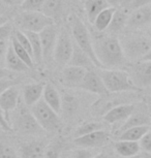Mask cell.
Listing matches in <instances>:
<instances>
[{"label": "cell", "instance_id": "cell-14", "mask_svg": "<svg viewBox=\"0 0 151 158\" xmlns=\"http://www.w3.org/2000/svg\"><path fill=\"white\" fill-rule=\"evenodd\" d=\"M135 111V104H118V106L107 111L106 114L103 116V121L109 124H117L121 123V122L124 123Z\"/></svg>", "mask_w": 151, "mask_h": 158}, {"label": "cell", "instance_id": "cell-8", "mask_svg": "<svg viewBox=\"0 0 151 158\" xmlns=\"http://www.w3.org/2000/svg\"><path fill=\"white\" fill-rule=\"evenodd\" d=\"M73 51V40H72L70 34L66 29H62L60 33H58L57 43H56L54 50V58L55 62L58 65L65 66L69 63L70 58Z\"/></svg>", "mask_w": 151, "mask_h": 158}, {"label": "cell", "instance_id": "cell-1", "mask_svg": "<svg viewBox=\"0 0 151 158\" xmlns=\"http://www.w3.org/2000/svg\"><path fill=\"white\" fill-rule=\"evenodd\" d=\"M93 50L102 69H120L125 65L126 58L123 54L119 38L114 35H95L92 37Z\"/></svg>", "mask_w": 151, "mask_h": 158}, {"label": "cell", "instance_id": "cell-29", "mask_svg": "<svg viewBox=\"0 0 151 158\" xmlns=\"http://www.w3.org/2000/svg\"><path fill=\"white\" fill-rule=\"evenodd\" d=\"M10 43L11 44V47H13V49L15 51V53L18 55V57H19L21 60H22L24 63L27 65V66L32 69V68L34 67V61H33V58L31 57L30 54L26 51L24 48H23L21 44H19V41L17 40V38L15 37L14 34H11L10 36Z\"/></svg>", "mask_w": 151, "mask_h": 158}, {"label": "cell", "instance_id": "cell-6", "mask_svg": "<svg viewBox=\"0 0 151 158\" xmlns=\"http://www.w3.org/2000/svg\"><path fill=\"white\" fill-rule=\"evenodd\" d=\"M11 129H15L24 135H38L44 130L37 123L29 108L25 106H18L15 110V115L11 122Z\"/></svg>", "mask_w": 151, "mask_h": 158}, {"label": "cell", "instance_id": "cell-48", "mask_svg": "<svg viewBox=\"0 0 151 158\" xmlns=\"http://www.w3.org/2000/svg\"><path fill=\"white\" fill-rule=\"evenodd\" d=\"M146 35L151 40V25L147 28V33H146Z\"/></svg>", "mask_w": 151, "mask_h": 158}, {"label": "cell", "instance_id": "cell-18", "mask_svg": "<svg viewBox=\"0 0 151 158\" xmlns=\"http://www.w3.org/2000/svg\"><path fill=\"white\" fill-rule=\"evenodd\" d=\"M43 100L48 104L50 108L54 110L57 114L60 113L62 106L61 96L52 83H46L43 93Z\"/></svg>", "mask_w": 151, "mask_h": 158}, {"label": "cell", "instance_id": "cell-4", "mask_svg": "<svg viewBox=\"0 0 151 158\" xmlns=\"http://www.w3.org/2000/svg\"><path fill=\"white\" fill-rule=\"evenodd\" d=\"M99 74L109 93H120L139 90L132 84L129 74L123 69H102Z\"/></svg>", "mask_w": 151, "mask_h": 158}, {"label": "cell", "instance_id": "cell-52", "mask_svg": "<svg viewBox=\"0 0 151 158\" xmlns=\"http://www.w3.org/2000/svg\"><path fill=\"white\" fill-rule=\"evenodd\" d=\"M59 158H67V157H65V156H60Z\"/></svg>", "mask_w": 151, "mask_h": 158}, {"label": "cell", "instance_id": "cell-20", "mask_svg": "<svg viewBox=\"0 0 151 158\" xmlns=\"http://www.w3.org/2000/svg\"><path fill=\"white\" fill-rule=\"evenodd\" d=\"M46 145L40 141H32L22 145L21 157L22 158H43L46 150Z\"/></svg>", "mask_w": 151, "mask_h": 158}, {"label": "cell", "instance_id": "cell-54", "mask_svg": "<svg viewBox=\"0 0 151 158\" xmlns=\"http://www.w3.org/2000/svg\"><path fill=\"white\" fill-rule=\"evenodd\" d=\"M149 127H150V130H151V121H150V126Z\"/></svg>", "mask_w": 151, "mask_h": 158}, {"label": "cell", "instance_id": "cell-53", "mask_svg": "<svg viewBox=\"0 0 151 158\" xmlns=\"http://www.w3.org/2000/svg\"><path fill=\"white\" fill-rule=\"evenodd\" d=\"M1 1H4V2H6V1H8V0H1Z\"/></svg>", "mask_w": 151, "mask_h": 158}, {"label": "cell", "instance_id": "cell-16", "mask_svg": "<svg viewBox=\"0 0 151 158\" xmlns=\"http://www.w3.org/2000/svg\"><path fill=\"white\" fill-rule=\"evenodd\" d=\"M87 71L86 68L67 65L62 70V81L67 87L79 88Z\"/></svg>", "mask_w": 151, "mask_h": 158}, {"label": "cell", "instance_id": "cell-47", "mask_svg": "<svg viewBox=\"0 0 151 158\" xmlns=\"http://www.w3.org/2000/svg\"><path fill=\"white\" fill-rule=\"evenodd\" d=\"M94 158H110L106 153H99L94 156Z\"/></svg>", "mask_w": 151, "mask_h": 158}, {"label": "cell", "instance_id": "cell-11", "mask_svg": "<svg viewBox=\"0 0 151 158\" xmlns=\"http://www.w3.org/2000/svg\"><path fill=\"white\" fill-rule=\"evenodd\" d=\"M151 25V3L143 7L137 8L129 13L127 27L132 30H139Z\"/></svg>", "mask_w": 151, "mask_h": 158}, {"label": "cell", "instance_id": "cell-22", "mask_svg": "<svg viewBox=\"0 0 151 158\" xmlns=\"http://www.w3.org/2000/svg\"><path fill=\"white\" fill-rule=\"evenodd\" d=\"M69 65L83 67V68H86L87 70H92V68L94 66L93 62L90 59L89 56L86 54L82 49H80V48L75 44V41H73V55H72V58H70Z\"/></svg>", "mask_w": 151, "mask_h": 158}, {"label": "cell", "instance_id": "cell-27", "mask_svg": "<svg viewBox=\"0 0 151 158\" xmlns=\"http://www.w3.org/2000/svg\"><path fill=\"white\" fill-rule=\"evenodd\" d=\"M116 10L117 8H115V7H108V8H106L105 10H103L102 13L96 17V19L94 20V22H93L94 28H95L96 31L103 32L108 29Z\"/></svg>", "mask_w": 151, "mask_h": 158}, {"label": "cell", "instance_id": "cell-34", "mask_svg": "<svg viewBox=\"0 0 151 158\" xmlns=\"http://www.w3.org/2000/svg\"><path fill=\"white\" fill-rule=\"evenodd\" d=\"M0 158H18V154L10 145L0 141Z\"/></svg>", "mask_w": 151, "mask_h": 158}, {"label": "cell", "instance_id": "cell-49", "mask_svg": "<svg viewBox=\"0 0 151 158\" xmlns=\"http://www.w3.org/2000/svg\"><path fill=\"white\" fill-rule=\"evenodd\" d=\"M143 158H151V154H147V153H144V155L142 156Z\"/></svg>", "mask_w": 151, "mask_h": 158}, {"label": "cell", "instance_id": "cell-12", "mask_svg": "<svg viewBox=\"0 0 151 158\" xmlns=\"http://www.w3.org/2000/svg\"><path fill=\"white\" fill-rule=\"evenodd\" d=\"M110 135L106 130H99L95 132L89 133V135H82L79 138L73 139V144L79 148L91 149V148H99L106 145L109 142Z\"/></svg>", "mask_w": 151, "mask_h": 158}, {"label": "cell", "instance_id": "cell-24", "mask_svg": "<svg viewBox=\"0 0 151 158\" xmlns=\"http://www.w3.org/2000/svg\"><path fill=\"white\" fill-rule=\"evenodd\" d=\"M5 67L10 71H15V73H27V71L30 70V68L15 53L10 43L6 53V58H5Z\"/></svg>", "mask_w": 151, "mask_h": 158}, {"label": "cell", "instance_id": "cell-56", "mask_svg": "<svg viewBox=\"0 0 151 158\" xmlns=\"http://www.w3.org/2000/svg\"><path fill=\"white\" fill-rule=\"evenodd\" d=\"M140 158H143V157H142V156H140Z\"/></svg>", "mask_w": 151, "mask_h": 158}, {"label": "cell", "instance_id": "cell-21", "mask_svg": "<svg viewBox=\"0 0 151 158\" xmlns=\"http://www.w3.org/2000/svg\"><path fill=\"white\" fill-rule=\"evenodd\" d=\"M114 150L120 157L129 158L138 156L141 148L140 145H139V142L117 141L114 144Z\"/></svg>", "mask_w": 151, "mask_h": 158}, {"label": "cell", "instance_id": "cell-35", "mask_svg": "<svg viewBox=\"0 0 151 158\" xmlns=\"http://www.w3.org/2000/svg\"><path fill=\"white\" fill-rule=\"evenodd\" d=\"M13 32H14V27L10 22L0 26V41L8 40V38H10Z\"/></svg>", "mask_w": 151, "mask_h": 158}, {"label": "cell", "instance_id": "cell-55", "mask_svg": "<svg viewBox=\"0 0 151 158\" xmlns=\"http://www.w3.org/2000/svg\"><path fill=\"white\" fill-rule=\"evenodd\" d=\"M22 2H23V0H21V3H22Z\"/></svg>", "mask_w": 151, "mask_h": 158}, {"label": "cell", "instance_id": "cell-45", "mask_svg": "<svg viewBox=\"0 0 151 158\" xmlns=\"http://www.w3.org/2000/svg\"><path fill=\"white\" fill-rule=\"evenodd\" d=\"M7 22H10L8 21V17L7 16H5V15H0V26H2V25H4L5 23H7Z\"/></svg>", "mask_w": 151, "mask_h": 158}, {"label": "cell", "instance_id": "cell-30", "mask_svg": "<svg viewBox=\"0 0 151 158\" xmlns=\"http://www.w3.org/2000/svg\"><path fill=\"white\" fill-rule=\"evenodd\" d=\"M62 8H63L62 0H46L45 4L41 8V13L55 21L56 18L61 15Z\"/></svg>", "mask_w": 151, "mask_h": 158}, {"label": "cell", "instance_id": "cell-15", "mask_svg": "<svg viewBox=\"0 0 151 158\" xmlns=\"http://www.w3.org/2000/svg\"><path fill=\"white\" fill-rule=\"evenodd\" d=\"M19 100L20 91L17 85L8 88L0 95V108L4 112V115L8 122H10V113L14 112L17 109V106H19Z\"/></svg>", "mask_w": 151, "mask_h": 158}, {"label": "cell", "instance_id": "cell-38", "mask_svg": "<svg viewBox=\"0 0 151 158\" xmlns=\"http://www.w3.org/2000/svg\"><path fill=\"white\" fill-rule=\"evenodd\" d=\"M72 157L73 158H94V155L89 149L79 148L73 152Z\"/></svg>", "mask_w": 151, "mask_h": 158}, {"label": "cell", "instance_id": "cell-44", "mask_svg": "<svg viewBox=\"0 0 151 158\" xmlns=\"http://www.w3.org/2000/svg\"><path fill=\"white\" fill-rule=\"evenodd\" d=\"M106 1L108 2V4L110 5L111 7H115V8L120 7L121 0H106Z\"/></svg>", "mask_w": 151, "mask_h": 158}, {"label": "cell", "instance_id": "cell-51", "mask_svg": "<svg viewBox=\"0 0 151 158\" xmlns=\"http://www.w3.org/2000/svg\"><path fill=\"white\" fill-rule=\"evenodd\" d=\"M120 158H124V157H120ZM129 158H140V156H139V155H138V156H135V157H129Z\"/></svg>", "mask_w": 151, "mask_h": 158}, {"label": "cell", "instance_id": "cell-17", "mask_svg": "<svg viewBox=\"0 0 151 158\" xmlns=\"http://www.w3.org/2000/svg\"><path fill=\"white\" fill-rule=\"evenodd\" d=\"M46 83H30L23 88V100L24 104L30 109L40 99H43V93Z\"/></svg>", "mask_w": 151, "mask_h": 158}, {"label": "cell", "instance_id": "cell-3", "mask_svg": "<svg viewBox=\"0 0 151 158\" xmlns=\"http://www.w3.org/2000/svg\"><path fill=\"white\" fill-rule=\"evenodd\" d=\"M69 22H70V30H72L70 32H72L73 40L75 41V44L89 56L90 59L93 62L94 66L102 68L95 54H94L92 35L88 31L86 25L83 23V21L78 16H75V15L70 16Z\"/></svg>", "mask_w": 151, "mask_h": 158}, {"label": "cell", "instance_id": "cell-40", "mask_svg": "<svg viewBox=\"0 0 151 158\" xmlns=\"http://www.w3.org/2000/svg\"><path fill=\"white\" fill-rule=\"evenodd\" d=\"M150 3H151V0H135V1L131 4V6L125 10L127 13H129V11L132 13V10H137V8H140V7H143L145 5H148Z\"/></svg>", "mask_w": 151, "mask_h": 158}, {"label": "cell", "instance_id": "cell-39", "mask_svg": "<svg viewBox=\"0 0 151 158\" xmlns=\"http://www.w3.org/2000/svg\"><path fill=\"white\" fill-rule=\"evenodd\" d=\"M18 84V82L16 80L11 79H3V80H0V95H1L5 90H7L8 88L13 87V86H16Z\"/></svg>", "mask_w": 151, "mask_h": 158}, {"label": "cell", "instance_id": "cell-37", "mask_svg": "<svg viewBox=\"0 0 151 158\" xmlns=\"http://www.w3.org/2000/svg\"><path fill=\"white\" fill-rule=\"evenodd\" d=\"M8 46H10L8 40L0 41V67L5 66V58H6Z\"/></svg>", "mask_w": 151, "mask_h": 158}, {"label": "cell", "instance_id": "cell-41", "mask_svg": "<svg viewBox=\"0 0 151 158\" xmlns=\"http://www.w3.org/2000/svg\"><path fill=\"white\" fill-rule=\"evenodd\" d=\"M0 128L4 131H10L11 130V127H10V122L7 121L6 117L4 115V112L2 111L1 108H0Z\"/></svg>", "mask_w": 151, "mask_h": 158}, {"label": "cell", "instance_id": "cell-23", "mask_svg": "<svg viewBox=\"0 0 151 158\" xmlns=\"http://www.w3.org/2000/svg\"><path fill=\"white\" fill-rule=\"evenodd\" d=\"M84 7L88 21H89V23L93 24L94 20L103 10L111 6L106 0H85Z\"/></svg>", "mask_w": 151, "mask_h": 158}, {"label": "cell", "instance_id": "cell-43", "mask_svg": "<svg viewBox=\"0 0 151 158\" xmlns=\"http://www.w3.org/2000/svg\"><path fill=\"white\" fill-rule=\"evenodd\" d=\"M135 0H121V3H120V7L123 8V10H127L131 4L134 2Z\"/></svg>", "mask_w": 151, "mask_h": 158}, {"label": "cell", "instance_id": "cell-7", "mask_svg": "<svg viewBox=\"0 0 151 158\" xmlns=\"http://www.w3.org/2000/svg\"><path fill=\"white\" fill-rule=\"evenodd\" d=\"M30 111L36 119L40 126L46 131H56L61 126L58 114L51 109L43 99L30 108Z\"/></svg>", "mask_w": 151, "mask_h": 158}, {"label": "cell", "instance_id": "cell-50", "mask_svg": "<svg viewBox=\"0 0 151 158\" xmlns=\"http://www.w3.org/2000/svg\"><path fill=\"white\" fill-rule=\"evenodd\" d=\"M3 11H4V7L0 4V15H3Z\"/></svg>", "mask_w": 151, "mask_h": 158}, {"label": "cell", "instance_id": "cell-5", "mask_svg": "<svg viewBox=\"0 0 151 158\" xmlns=\"http://www.w3.org/2000/svg\"><path fill=\"white\" fill-rule=\"evenodd\" d=\"M15 24L23 32H34L40 33L45 28L54 25L55 21L47 17L41 11H24L17 15Z\"/></svg>", "mask_w": 151, "mask_h": 158}, {"label": "cell", "instance_id": "cell-31", "mask_svg": "<svg viewBox=\"0 0 151 158\" xmlns=\"http://www.w3.org/2000/svg\"><path fill=\"white\" fill-rule=\"evenodd\" d=\"M99 130H103V125L99 122H87L79 126L75 131V138L89 135V133L95 132Z\"/></svg>", "mask_w": 151, "mask_h": 158}, {"label": "cell", "instance_id": "cell-26", "mask_svg": "<svg viewBox=\"0 0 151 158\" xmlns=\"http://www.w3.org/2000/svg\"><path fill=\"white\" fill-rule=\"evenodd\" d=\"M24 33L26 34L29 41H30L32 53H33L34 63L40 65L44 62V59H43V47H41L40 33H34V32H24Z\"/></svg>", "mask_w": 151, "mask_h": 158}, {"label": "cell", "instance_id": "cell-42", "mask_svg": "<svg viewBox=\"0 0 151 158\" xmlns=\"http://www.w3.org/2000/svg\"><path fill=\"white\" fill-rule=\"evenodd\" d=\"M11 74H13V73L10 69L4 67H0V80L10 79V77H11Z\"/></svg>", "mask_w": 151, "mask_h": 158}, {"label": "cell", "instance_id": "cell-19", "mask_svg": "<svg viewBox=\"0 0 151 158\" xmlns=\"http://www.w3.org/2000/svg\"><path fill=\"white\" fill-rule=\"evenodd\" d=\"M129 14L125 10L118 7L115 11L113 18H112L111 24L107 30H109L111 35L121 33L124 29L127 27V20H128Z\"/></svg>", "mask_w": 151, "mask_h": 158}, {"label": "cell", "instance_id": "cell-46", "mask_svg": "<svg viewBox=\"0 0 151 158\" xmlns=\"http://www.w3.org/2000/svg\"><path fill=\"white\" fill-rule=\"evenodd\" d=\"M141 61H151V49L149 50V52L144 56Z\"/></svg>", "mask_w": 151, "mask_h": 158}, {"label": "cell", "instance_id": "cell-9", "mask_svg": "<svg viewBox=\"0 0 151 158\" xmlns=\"http://www.w3.org/2000/svg\"><path fill=\"white\" fill-rule=\"evenodd\" d=\"M126 71L137 89L151 86V61L135 62Z\"/></svg>", "mask_w": 151, "mask_h": 158}, {"label": "cell", "instance_id": "cell-32", "mask_svg": "<svg viewBox=\"0 0 151 158\" xmlns=\"http://www.w3.org/2000/svg\"><path fill=\"white\" fill-rule=\"evenodd\" d=\"M62 149V143L60 141H53L46 148L43 158H59Z\"/></svg>", "mask_w": 151, "mask_h": 158}, {"label": "cell", "instance_id": "cell-13", "mask_svg": "<svg viewBox=\"0 0 151 158\" xmlns=\"http://www.w3.org/2000/svg\"><path fill=\"white\" fill-rule=\"evenodd\" d=\"M79 88L84 91L90 92V93L100 95V96L109 94V91L107 90L102 77L99 73L94 70H88L86 73L84 80L82 81Z\"/></svg>", "mask_w": 151, "mask_h": 158}, {"label": "cell", "instance_id": "cell-36", "mask_svg": "<svg viewBox=\"0 0 151 158\" xmlns=\"http://www.w3.org/2000/svg\"><path fill=\"white\" fill-rule=\"evenodd\" d=\"M139 145L145 153L151 154V130L148 131L146 135L139 141Z\"/></svg>", "mask_w": 151, "mask_h": 158}, {"label": "cell", "instance_id": "cell-25", "mask_svg": "<svg viewBox=\"0 0 151 158\" xmlns=\"http://www.w3.org/2000/svg\"><path fill=\"white\" fill-rule=\"evenodd\" d=\"M151 119L148 117L146 114L141 112H134L132 115L122 124L120 127V132H123L124 130L128 129L132 127H138V126H149Z\"/></svg>", "mask_w": 151, "mask_h": 158}, {"label": "cell", "instance_id": "cell-2", "mask_svg": "<svg viewBox=\"0 0 151 158\" xmlns=\"http://www.w3.org/2000/svg\"><path fill=\"white\" fill-rule=\"evenodd\" d=\"M119 41L126 60L132 62L141 61L151 49V40L147 35L136 32L121 34Z\"/></svg>", "mask_w": 151, "mask_h": 158}, {"label": "cell", "instance_id": "cell-10", "mask_svg": "<svg viewBox=\"0 0 151 158\" xmlns=\"http://www.w3.org/2000/svg\"><path fill=\"white\" fill-rule=\"evenodd\" d=\"M40 37L43 47V59L44 62H50L54 56V50L57 43L58 31L56 25H51L40 32Z\"/></svg>", "mask_w": 151, "mask_h": 158}, {"label": "cell", "instance_id": "cell-28", "mask_svg": "<svg viewBox=\"0 0 151 158\" xmlns=\"http://www.w3.org/2000/svg\"><path fill=\"white\" fill-rule=\"evenodd\" d=\"M150 130L149 126H138L132 127L124 130L120 133L118 141H131V142H139L143 136Z\"/></svg>", "mask_w": 151, "mask_h": 158}, {"label": "cell", "instance_id": "cell-33", "mask_svg": "<svg viewBox=\"0 0 151 158\" xmlns=\"http://www.w3.org/2000/svg\"><path fill=\"white\" fill-rule=\"evenodd\" d=\"M46 0H23L21 10L24 11H41Z\"/></svg>", "mask_w": 151, "mask_h": 158}]
</instances>
